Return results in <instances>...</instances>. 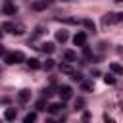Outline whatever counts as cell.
<instances>
[{"label": "cell", "instance_id": "obj_23", "mask_svg": "<svg viewBox=\"0 0 123 123\" xmlns=\"http://www.w3.org/2000/svg\"><path fill=\"white\" fill-rule=\"evenodd\" d=\"M42 67H44L46 71H48V69H52V67H54V60H52V58H48V60L42 63Z\"/></svg>", "mask_w": 123, "mask_h": 123}, {"label": "cell", "instance_id": "obj_6", "mask_svg": "<svg viewBox=\"0 0 123 123\" xmlns=\"http://www.w3.org/2000/svg\"><path fill=\"white\" fill-rule=\"evenodd\" d=\"M17 117V110L15 108H6V111H4V119L6 121H13Z\"/></svg>", "mask_w": 123, "mask_h": 123}, {"label": "cell", "instance_id": "obj_19", "mask_svg": "<svg viewBox=\"0 0 123 123\" xmlns=\"http://www.w3.org/2000/svg\"><path fill=\"white\" fill-rule=\"evenodd\" d=\"M2 29H4V31H10V33H13V29H15V23H12V21H6V23H2Z\"/></svg>", "mask_w": 123, "mask_h": 123}, {"label": "cell", "instance_id": "obj_3", "mask_svg": "<svg viewBox=\"0 0 123 123\" xmlns=\"http://www.w3.org/2000/svg\"><path fill=\"white\" fill-rule=\"evenodd\" d=\"M73 44L75 46H85L86 44V33H83V31H79V33H75V37H73Z\"/></svg>", "mask_w": 123, "mask_h": 123}, {"label": "cell", "instance_id": "obj_35", "mask_svg": "<svg viewBox=\"0 0 123 123\" xmlns=\"http://www.w3.org/2000/svg\"><path fill=\"white\" fill-rule=\"evenodd\" d=\"M0 37H2V31H0Z\"/></svg>", "mask_w": 123, "mask_h": 123}, {"label": "cell", "instance_id": "obj_15", "mask_svg": "<svg viewBox=\"0 0 123 123\" xmlns=\"http://www.w3.org/2000/svg\"><path fill=\"white\" fill-rule=\"evenodd\" d=\"M56 40L58 42H65L67 40V31H58L56 33Z\"/></svg>", "mask_w": 123, "mask_h": 123}, {"label": "cell", "instance_id": "obj_8", "mask_svg": "<svg viewBox=\"0 0 123 123\" xmlns=\"http://www.w3.org/2000/svg\"><path fill=\"white\" fill-rule=\"evenodd\" d=\"M110 69H111L113 75H123V65L117 63V62H111V63H110Z\"/></svg>", "mask_w": 123, "mask_h": 123}, {"label": "cell", "instance_id": "obj_25", "mask_svg": "<svg viewBox=\"0 0 123 123\" xmlns=\"http://www.w3.org/2000/svg\"><path fill=\"white\" fill-rule=\"evenodd\" d=\"M71 79H73V81H77V83H83V75H81V73H77V71L71 75Z\"/></svg>", "mask_w": 123, "mask_h": 123}, {"label": "cell", "instance_id": "obj_28", "mask_svg": "<svg viewBox=\"0 0 123 123\" xmlns=\"http://www.w3.org/2000/svg\"><path fill=\"white\" fill-rule=\"evenodd\" d=\"M88 119H90V115H88V113H86V111H85V113H83V121H85V123H86V121H88Z\"/></svg>", "mask_w": 123, "mask_h": 123}, {"label": "cell", "instance_id": "obj_32", "mask_svg": "<svg viewBox=\"0 0 123 123\" xmlns=\"http://www.w3.org/2000/svg\"><path fill=\"white\" fill-rule=\"evenodd\" d=\"M46 123H58V121H54V119H46Z\"/></svg>", "mask_w": 123, "mask_h": 123}, {"label": "cell", "instance_id": "obj_5", "mask_svg": "<svg viewBox=\"0 0 123 123\" xmlns=\"http://www.w3.org/2000/svg\"><path fill=\"white\" fill-rule=\"evenodd\" d=\"M35 12H42V10H46L48 8V0H37V2H33V6H31Z\"/></svg>", "mask_w": 123, "mask_h": 123}, {"label": "cell", "instance_id": "obj_33", "mask_svg": "<svg viewBox=\"0 0 123 123\" xmlns=\"http://www.w3.org/2000/svg\"><path fill=\"white\" fill-rule=\"evenodd\" d=\"M121 111H123V102H121Z\"/></svg>", "mask_w": 123, "mask_h": 123}, {"label": "cell", "instance_id": "obj_26", "mask_svg": "<svg viewBox=\"0 0 123 123\" xmlns=\"http://www.w3.org/2000/svg\"><path fill=\"white\" fill-rule=\"evenodd\" d=\"M83 54H85V56H86V58H90V56H92V52H90V48H88V46H86V44H85V46H83Z\"/></svg>", "mask_w": 123, "mask_h": 123}, {"label": "cell", "instance_id": "obj_18", "mask_svg": "<svg viewBox=\"0 0 123 123\" xmlns=\"http://www.w3.org/2000/svg\"><path fill=\"white\" fill-rule=\"evenodd\" d=\"M35 121H37V113H35V111L27 113V115H25V119H23V123H35Z\"/></svg>", "mask_w": 123, "mask_h": 123}, {"label": "cell", "instance_id": "obj_2", "mask_svg": "<svg viewBox=\"0 0 123 123\" xmlns=\"http://www.w3.org/2000/svg\"><path fill=\"white\" fill-rule=\"evenodd\" d=\"M58 94H60V98H62V102H63V100H69V98H71L73 90H71V86H67V85H62V86L58 88Z\"/></svg>", "mask_w": 123, "mask_h": 123}, {"label": "cell", "instance_id": "obj_22", "mask_svg": "<svg viewBox=\"0 0 123 123\" xmlns=\"http://www.w3.org/2000/svg\"><path fill=\"white\" fill-rule=\"evenodd\" d=\"M58 21H62V23H67V25H75V23H77V19H73V17H65V19L58 17Z\"/></svg>", "mask_w": 123, "mask_h": 123}, {"label": "cell", "instance_id": "obj_14", "mask_svg": "<svg viewBox=\"0 0 123 123\" xmlns=\"http://www.w3.org/2000/svg\"><path fill=\"white\" fill-rule=\"evenodd\" d=\"M27 65H29L31 69H38V67H42V65H40V62H38L37 58H31V60H27Z\"/></svg>", "mask_w": 123, "mask_h": 123}, {"label": "cell", "instance_id": "obj_16", "mask_svg": "<svg viewBox=\"0 0 123 123\" xmlns=\"http://www.w3.org/2000/svg\"><path fill=\"white\" fill-rule=\"evenodd\" d=\"M83 25H85L88 31H92V33L96 31V25H94V21H92V19H85V21H83Z\"/></svg>", "mask_w": 123, "mask_h": 123}, {"label": "cell", "instance_id": "obj_1", "mask_svg": "<svg viewBox=\"0 0 123 123\" xmlns=\"http://www.w3.org/2000/svg\"><path fill=\"white\" fill-rule=\"evenodd\" d=\"M4 62H6L8 65H13V63H21V62H25V56H23V52H19V50H13V52H6V56H4Z\"/></svg>", "mask_w": 123, "mask_h": 123}, {"label": "cell", "instance_id": "obj_9", "mask_svg": "<svg viewBox=\"0 0 123 123\" xmlns=\"http://www.w3.org/2000/svg\"><path fill=\"white\" fill-rule=\"evenodd\" d=\"M40 50H42L44 54H52V52L56 50V46H54L52 42H42V44H40Z\"/></svg>", "mask_w": 123, "mask_h": 123}, {"label": "cell", "instance_id": "obj_24", "mask_svg": "<svg viewBox=\"0 0 123 123\" xmlns=\"http://www.w3.org/2000/svg\"><path fill=\"white\" fill-rule=\"evenodd\" d=\"M37 110H48V106H46V102H44V98L37 102Z\"/></svg>", "mask_w": 123, "mask_h": 123}, {"label": "cell", "instance_id": "obj_12", "mask_svg": "<svg viewBox=\"0 0 123 123\" xmlns=\"http://www.w3.org/2000/svg\"><path fill=\"white\" fill-rule=\"evenodd\" d=\"M63 60H65V62H75V60H77V54H75L73 50H65V52H63Z\"/></svg>", "mask_w": 123, "mask_h": 123}, {"label": "cell", "instance_id": "obj_21", "mask_svg": "<svg viewBox=\"0 0 123 123\" xmlns=\"http://www.w3.org/2000/svg\"><path fill=\"white\" fill-rule=\"evenodd\" d=\"M25 33V27L21 23H15V29H13V35H23Z\"/></svg>", "mask_w": 123, "mask_h": 123}, {"label": "cell", "instance_id": "obj_11", "mask_svg": "<svg viewBox=\"0 0 123 123\" xmlns=\"http://www.w3.org/2000/svg\"><path fill=\"white\" fill-rule=\"evenodd\" d=\"M4 12H6L8 15H13V13L17 12V8H15L12 2H6V4H4Z\"/></svg>", "mask_w": 123, "mask_h": 123}, {"label": "cell", "instance_id": "obj_10", "mask_svg": "<svg viewBox=\"0 0 123 123\" xmlns=\"http://www.w3.org/2000/svg\"><path fill=\"white\" fill-rule=\"evenodd\" d=\"M17 98H19V102H27V100L31 98V90H27V88H23V90H19V94H17Z\"/></svg>", "mask_w": 123, "mask_h": 123}, {"label": "cell", "instance_id": "obj_29", "mask_svg": "<svg viewBox=\"0 0 123 123\" xmlns=\"http://www.w3.org/2000/svg\"><path fill=\"white\" fill-rule=\"evenodd\" d=\"M0 56H6V50H4V46H2V42H0Z\"/></svg>", "mask_w": 123, "mask_h": 123}, {"label": "cell", "instance_id": "obj_4", "mask_svg": "<svg viewBox=\"0 0 123 123\" xmlns=\"http://www.w3.org/2000/svg\"><path fill=\"white\" fill-rule=\"evenodd\" d=\"M63 108H65L63 102H52V104H48V111L50 113H60Z\"/></svg>", "mask_w": 123, "mask_h": 123}, {"label": "cell", "instance_id": "obj_7", "mask_svg": "<svg viewBox=\"0 0 123 123\" xmlns=\"http://www.w3.org/2000/svg\"><path fill=\"white\" fill-rule=\"evenodd\" d=\"M117 21V13H106L104 17H102V23L104 25H111V23H115Z\"/></svg>", "mask_w": 123, "mask_h": 123}, {"label": "cell", "instance_id": "obj_30", "mask_svg": "<svg viewBox=\"0 0 123 123\" xmlns=\"http://www.w3.org/2000/svg\"><path fill=\"white\" fill-rule=\"evenodd\" d=\"M104 121H106V123H113V119H111V117H108V115L104 117Z\"/></svg>", "mask_w": 123, "mask_h": 123}, {"label": "cell", "instance_id": "obj_13", "mask_svg": "<svg viewBox=\"0 0 123 123\" xmlns=\"http://www.w3.org/2000/svg\"><path fill=\"white\" fill-rule=\"evenodd\" d=\"M60 71H62V73H67V75H73V73H75L69 63H60Z\"/></svg>", "mask_w": 123, "mask_h": 123}, {"label": "cell", "instance_id": "obj_20", "mask_svg": "<svg viewBox=\"0 0 123 123\" xmlns=\"http://www.w3.org/2000/svg\"><path fill=\"white\" fill-rule=\"evenodd\" d=\"M104 83H106V85H115V77H113V73L104 75Z\"/></svg>", "mask_w": 123, "mask_h": 123}, {"label": "cell", "instance_id": "obj_31", "mask_svg": "<svg viewBox=\"0 0 123 123\" xmlns=\"http://www.w3.org/2000/svg\"><path fill=\"white\" fill-rule=\"evenodd\" d=\"M117 21H123V13H117Z\"/></svg>", "mask_w": 123, "mask_h": 123}, {"label": "cell", "instance_id": "obj_17", "mask_svg": "<svg viewBox=\"0 0 123 123\" xmlns=\"http://www.w3.org/2000/svg\"><path fill=\"white\" fill-rule=\"evenodd\" d=\"M81 88L88 92V90H92V88H94V83H92V81H83V83H81Z\"/></svg>", "mask_w": 123, "mask_h": 123}, {"label": "cell", "instance_id": "obj_27", "mask_svg": "<svg viewBox=\"0 0 123 123\" xmlns=\"http://www.w3.org/2000/svg\"><path fill=\"white\" fill-rule=\"evenodd\" d=\"M40 35H42V27H37L35 29V37H40Z\"/></svg>", "mask_w": 123, "mask_h": 123}, {"label": "cell", "instance_id": "obj_34", "mask_svg": "<svg viewBox=\"0 0 123 123\" xmlns=\"http://www.w3.org/2000/svg\"><path fill=\"white\" fill-rule=\"evenodd\" d=\"M115 2H123V0H115Z\"/></svg>", "mask_w": 123, "mask_h": 123}]
</instances>
